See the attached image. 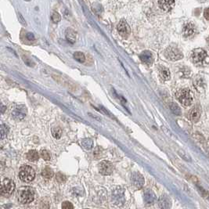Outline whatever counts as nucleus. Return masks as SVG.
Instances as JSON below:
<instances>
[{
  "instance_id": "f3484780",
  "label": "nucleus",
  "mask_w": 209,
  "mask_h": 209,
  "mask_svg": "<svg viewBox=\"0 0 209 209\" xmlns=\"http://www.w3.org/2000/svg\"><path fill=\"white\" fill-rule=\"evenodd\" d=\"M65 35H66V39H67V41L70 43H75V41H76V33L75 31H74L73 29L71 28H67L65 32Z\"/></svg>"
},
{
  "instance_id": "9d476101",
  "label": "nucleus",
  "mask_w": 209,
  "mask_h": 209,
  "mask_svg": "<svg viewBox=\"0 0 209 209\" xmlns=\"http://www.w3.org/2000/svg\"><path fill=\"white\" fill-rule=\"evenodd\" d=\"M196 32V28L191 22L186 24L183 28V35L185 38H190L194 35Z\"/></svg>"
},
{
  "instance_id": "2f4dec72",
  "label": "nucleus",
  "mask_w": 209,
  "mask_h": 209,
  "mask_svg": "<svg viewBox=\"0 0 209 209\" xmlns=\"http://www.w3.org/2000/svg\"><path fill=\"white\" fill-rule=\"evenodd\" d=\"M27 38H28V39L33 40L34 39V35H33V34H31V33H28V34H27Z\"/></svg>"
},
{
  "instance_id": "4468645a",
  "label": "nucleus",
  "mask_w": 209,
  "mask_h": 209,
  "mask_svg": "<svg viewBox=\"0 0 209 209\" xmlns=\"http://www.w3.org/2000/svg\"><path fill=\"white\" fill-rule=\"evenodd\" d=\"M201 110L199 107H194L189 112V119L193 122H198V120L201 118Z\"/></svg>"
},
{
  "instance_id": "5701e85b",
  "label": "nucleus",
  "mask_w": 209,
  "mask_h": 209,
  "mask_svg": "<svg viewBox=\"0 0 209 209\" xmlns=\"http://www.w3.org/2000/svg\"><path fill=\"white\" fill-rule=\"evenodd\" d=\"M52 133L54 138H56V139H60L61 135H62V130H61V129L60 127H55L52 129Z\"/></svg>"
},
{
  "instance_id": "f03ea898",
  "label": "nucleus",
  "mask_w": 209,
  "mask_h": 209,
  "mask_svg": "<svg viewBox=\"0 0 209 209\" xmlns=\"http://www.w3.org/2000/svg\"><path fill=\"white\" fill-rule=\"evenodd\" d=\"M177 98L184 107L190 106L193 101V94L189 89H183L179 90L177 93Z\"/></svg>"
},
{
  "instance_id": "0eeeda50",
  "label": "nucleus",
  "mask_w": 209,
  "mask_h": 209,
  "mask_svg": "<svg viewBox=\"0 0 209 209\" xmlns=\"http://www.w3.org/2000/svg\"><path fill=\"white\" fill-rule=\"evenodd\" d=\"M115 170V166L108 161H103L99 165V171L103 175H110Z\"/></svg>"
},
{
  "instance_id": "9b49d317",
  "label": "nucleus",
  "mask_w": 209,
  "mask_h": 209,
  "mask_svg": "<svg viewBox=\"0 0 209 209\" xmlns=\"http://www.w3.org/2000/svg\"><path fill=\"white\" fill-rule=\"evenodd\" d=\"M159 7L165 12H169L174 8L175 0H158Z\"/></svg>"
},
{
  "instance_id": "6e6552de",
  "label": "nucleus",
  "mask_w": 209,
  "mask_h": 209,
  "mask_svg": "<svg viewBox=\"0 0 209 209\" xmlns=\"http://www.w3.org/2000/svg\"><path fill=\"white\" fill-rule=\"evenodd\" d=\"M117 29H118V31L120 35L124 38V39H127L129 34H130V28H129V25H128V23L125 20H121L118 23Z\"/></svg>"
},
{
  "instance_id": "20e7f679",
  "label": "nucleus",
  "mask_w": 209,
  "mask_h": 209,
  "mask_svg": "<svg viewBox=\"0 0 209 209\" xmlns=\"http://www.w3.org/2000/svg\"><path fill=\"white\" fill-rule=\"evenodd\" d=\"M165 56L167 59L172 61H179L183 57L181 51L173 46H169L168 48H167L165 52Z\"/></svg>"
},
{
  "instance_id": "dca6fc26",
  "label": "nucleus",
  "mask_w": 209,
  "mask_h": 209,
  "mask_svg": "<svg viewBox=\"0 0 209 209\" xmlns=\"http://www.w3.org/2000/svg\"><path fill=\"white\" fill-rule=\"evenodd\" d=\"M112 198L115 201V204H119L120 203H123L124 202V193H123V191H121L120 189L115 190L114 194H113Z\"/></svg>"
},
{
  "instance_id": "cd10ccee",
  "label": "nucleus",
  "mask_w": 209,
  "mask_h": 209,
  "mask_svg": "<svg viewBox=\"0 0 209 209\" xmlns=\"http://www.w3.org/2000/svg\"><path fill=\"white\" fill-rule=\"evenodd\" d=\"M56 179H57V181L58 183H62L66 181L67 178H66V176L63 173H61V172H58V173L57 174V175H56Z\"/></svg>"
},
{
  "instance_id": "412c9836",
  "label": "nucleus",
  "mask_w": 209,
  "mask_h": 209,
  "mask_svg": "<svg viewBox=\"0 0 209 209\" xmlns=\"http://www.w3.org/2000/svg\"><path fill=\"white\" fill-rule=\"evenodd\" d=\"M82 145L83 146V147L86 150H90V149L93 148V142L92 139H85L83 140H82L81 142Z\"/></svg>"
},
{
  "instance_id": "423d86ee",
  "label": "nucleus",
  "mask_w": 209,
  "mask_h": 209,
  "mask_svg": "<svg viewBox=\"0 0 209 209\" xmlns=\"http://www.w3.org/2000/svg\"><path fill=\"white\" fill-rule=\"evenodd\" d=\"M15 189L14 182L9 179H5L2 183L1 186V193L3 196H10L13 193Z\"/></svg>"
},
{
  "instance_id": "393cba45",
  "label": "nucleus",
  "mask_w": 209,
  "mask_h": 209,
  "mask_svg": "<svg viewBox=\"0 0 209 209\" xmlns=\"http://www.w3.org/2000/svg\"><path fill=\"white\" fill-rule=\"evenodd\" d=\"M51 19H52L53 23H58V22L61 21V15L59 14V13L54 11V12H52V15H51Z\"/></svg>"
},
{
  "instance_id": "6ab92c4d",
  "label": "nucleus",
  "mask_w": 209,
  "mask_h": 209,
  "mask_svg": "<svg viewBox=\"0 0 209 209\" xmlns=\"http://www.w3.org/2000/svg\"><path fill=\"white\" fill-rule=\"evenodd\" d=\"M160 76L163 80L168 81L171 78V75H170V71L168 68L166 67H163L160 70Z\"/></svg>"
},
{
  "instance_id": "aec40b11",
  "label": "nucleus",
  "mask_w": 209,
  "mask_h": 209,
  "mask_svg": "<svg viewBox=\"0 0 209 209\" xmlns=\"http://www.w3.org/2000/svg\"><path fill=\"white\" fill-rule=\"evenodd\" d=\"M54 175V172L52 168H45L42 171V175L46 179H51Z\"/></svg>"
},
{
  "instance_id": "a878e982",
  "label": "nucleus",
  "mask_w": 209,
  "mask_h": 209,
  "mask_svg": "<svg viewBox=\"0 0 209 209\" xmlns=\"http://www.w3.org/2000/svg\"><path fill=\"white\" fill-rule=\"evenodd\" d=\"M0 129H1V139H3L4 138H6L7 136V134H8L9 132V129L5 125H2Z\"/></svg>"
},
{
  "instance_id": "1a4fd4ad",
  "label": "nucleus",
  "mask_w": 209,
  "mask_h": 209,
  "mask_svg": "<svg viewBox=\"0 0 209 209\" xmlns=\"http://www.w3.org/2000/svg\"><path fill=\"white\" fill-rule=\"evenodd\" d=\"M26 115L27 108L23 105H20V106L16 107L12 112V115H13V118L16 120H18V121L23 120L26 116Z\"/></svg>"
},
{
  "instance_id": "473e14b6",
  "label": "nucleus",
  "mask_w": 209,
  "mask_h": 209,
  "mask_svg": "<svg viewBox=\"0 0 209 209\" xmlns=\"http://www.w3.org/2000/svg\"><path fill=\"white\" fill-rule=\"evenodd\" d=\"M199 1L201 2H207V1H208V0H199Z\"/></svg>"
},
{
  "instance_id": "2eb2a0df",
  "label": "nucleus",
  "mask_w": 209,
  "mask_h": 209,
  "mask_svg": "<svg viewBox=\"0 0 209 209\" xmlns=\"http://www.w3.org/2000/svg\"><path fill=\"white\" fill-rule=\"evenodd\" d=\"M144 200L147 204H153L155 201L156 197L151 189H147L144 193Z\"/></svg>"
},
{
  "instance_id": "b1692460",
  "label": "nucleus",
  "mask_w": 209,
  "mask_h": 209,
  "mask_svg": "<svg viewBox=\"0 0 209 209\" xmlns=\"http://www.w3.org/2000/svg\"><path fill=\"white\" fill-rule=\"evenodd\" d=\"M170 108H171L172 111L174 113V114H175V115H181V110H180L179 107L176 103H172V104L170 105Z\"/></svg>"
},
{
  "instance_id": "bb28decb",
  "label": "nucleus",
  "mask_w": 209,
  "mask_h": 209,
  "mask_svg": "<svg viewBox=\"0 0 209 209\" xmlns=\"http://www.w3.org/2000/svg\"><path fill=\"white\" fill-rule=\"evenodd\" d=\"M40 155H41V157H43L45 161H49L51 159L50 154H49V152L46 150H41V152H40Z\"/></svg>"
},
{
  "instance_id": "7ed1b4c3",
  "label": "nucleus",
  "mask_w": 209,
  "mask_h": 209,
  "mask_svg": "<svg viewBox=\"0 0 209 209\" xmlns=\"http://www.w3.org/2000/svg\"><path fill=\"white\" fill-rule=\"evenodd\" d=\"M19 177L20 180L25 183H30L34 180L35 177V172L31 167L25 165L20 168V172H19Z\"/></svg>"
},
{
  "instance_id": "c756f323",
  "label": "nucleus",
  "mask_w": 209,
  "mask_h": 209,
  "mask_svg": "<svg viewBox=\"0 0 209 209\" xmlns=\"http://www.w3.org/2000/svg\"><path fill=\"white\" fill-rule=\"evenodd\" d=\"M18 16H19V21H20V23L22 24V25H26V22H25V19H24V17H23V16H22V15L20 14V13H18Z\"/></svg>"
},
{
  "instance_id": "c85d7f7f",
  "label": "nucleus",
  "mask_w": 209,
  "mask_h": 209,
  "mask_svg": "<svg viewBox=\"0 0 209 209\" xmlns=\"http://www.w3.org/2000/svg\"><path fill=\"white\" fill-rule=\"evenodd\" d=\"M62 208L64 209H72L74 208V206L72 205V204L69 201H65L62 204Z\"/></svg>"
},
{
  "instance_id": "a211bd4d",
  "label": "nucleus",
  "mask_w": 209,
  "mask_h": 209,
  "mask_svg": "<svg viewBox=\"0 0 209 209\" xmlns=\"http://www.w3.org/2000/svg\"><path fill=\"white\" fill-rule=\"evenodd\" d=\"M26 157L28 161H38L39 158V154L38 151H36V150H31L28 152Z\"/></svg>"
},
{
  "instance_id": "4be33fe9",
  "label": "nucleus",
  "mask_w": 209,
  "mask_h": 209,
  "mask_svg": "<svg viewBox=\"0 0 209 209\" xmlns=\"http://www.w3.org/2000/svg\"><path fill=\"white\" fill-rule=\"evenodd\" d=\"M74 58L80 63L85 62V55H84L83 52H75V53H74Z\"/></svg>"
},
{
  "instance_id": "39448f33",
  "label": "nucleus",
  "mask_w": 209,
  "mask_h": 209,
  "mask_svg": "<svg viewBox=\"0 0 209 209\" xmlns=\"http://www.w3.org/2000/svg\"><path fill=\"white\" fill-rule=\"evenodd\" d=\"M207 52L203 49H196L193 51L191 55L192 61L195 64L201 65L207 58Z\"/></svg>"
},
{
  "instance_id": "7c9ffc66",
  "label": "nucleus",
  "mask_w": 209,
  "mask_h": 209,
  "mask_svg": "<svg viewBox=\"0 0 209 209\" xmlns=\"http://www.w3.org/2000/svg\"><path fill=\"white\" fill-rule=\"evenodd\" d=\"M204 16L209 20V8H206L204 11Z\"/></svg>"
},
{
  "instance_id": "72a5a7b5",
  "label": "nucleus",
  "mask_w": 209,
  "mask_h": 209,
  "mask_svg": "<svg viewBox=\"0 0 209 209\" xmlns=\"http://www.w3.org/2000/svg\"><path fill=\"white\" fill-rule=\"evenodd\" d=\"M25 1H28V2H29V1H31V0H25Z\"/></svg>"
},
{
  "instance_id": "f257e3e1",
  "label": "nucleus",
  "mask_w": 209,
  "mask_h": 209,
  "mask_svg": "<svg viewBox=\"0 0 209 209\" xmlns=\"http://www.w3.org/2000/svg\"><path fill=\"white\" fill-rule=\"evenodd\" d=\"M17 198L21 204H29L34 199V191L31 187H23L19 189Z\"/></svg>"
},
{
  "instance_id": "ddd939ff",
  "label": "nucleus",
  "mask_w": 209,
  "mask_h": 209,
  "mask_svg": "<svg viewBox=\"0 0 209 209\" xmlns=\"http://www.w3.org/2000/svg\"><path fill=\"white\" fill-rule=\"evenodd\" d=\"M139 58H140L143 63H144V64L148 66L151 65L153 64V61H154L153 56H152L151 52H149V51H144V52H143L140 54V56H139Z\"/></svg>"
},
{
  "instance_id": "f8f14e48",
  "label": "nucleus",
  "mask_w": 209,
  "mask_h": 209,
  "mask_svg": "<svg viewBox=\"0 0 209 209\" xmlns=\"http://www.w3.org/2000/svg\"><path fill=\"white\" fill-rule=\"evenodd\" d=\"M132 183L135 187L140 189V188L143 187L144 184V179L140 173L136 172L132 176Z\"/></svg>"
}]
</instances>
